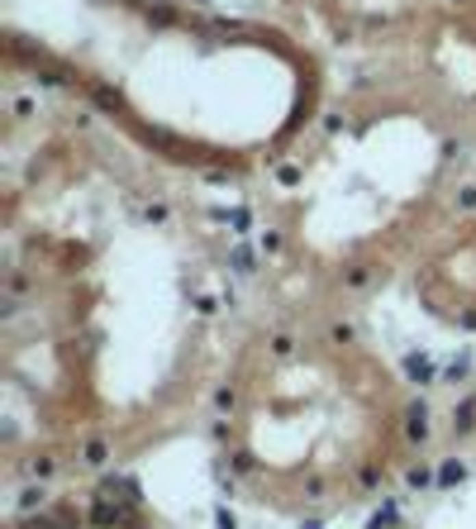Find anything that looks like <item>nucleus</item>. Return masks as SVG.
Listing matches in <instances>:
<instances>
[{"label":"nucleus","mask_w":476,"mask_h":529,"mask_svg":"<svg viewBox=\"0 0 476 529\" xmlns=\"http://www.w3.org/2000/svg\"><path fill=\"white\" fill-rule=\"evenodd\" d=\"M405 434H410V443H424V439H429V406H424V401H414V406L405 410Z\"/></svg>","instance_id":"nucleus-1"},{"label":"nucleus","mask_w":476,"mask_h":529,"mask_svg":"<svg viewBox=\"0 0 476 529\" xmlns=\"http://www.w3.org/2000/svg\"><path fill=\"white\" fill-rule=\"evenodd\" d=\"M405 372H410V382L429 386V382H434V372H438V362H434L429 353H410V358H405Z\"/></svg>","instance_id":"nucleus-2"},{"label":"nucleus","mask_w":476,"mask_h":529,"mask_svg":"<svg viewBox=\"0 0 476 529\" xmlns=\"http://www.w3.org/2000/svg\"><path fill=\"white\" fill-rule=\"evenodd\" d=\"M105 458H110L105 439H86V443H82V463H91V467H105Z\"/></svg>","instance_id":"nucleus-3"},{"label":"nucleus","mask_w":476,"mask_h":529,"mask_svg":"<svg viewBox=\"0 0 476 529\" xmlns=\"http://www.w3.org/2000/svg\"><path fill=\"white\" fill-rule=\"evenodd\" d=\"M472 424H476V396H467V401L458 406V420H453V429H458V434H472Z\"/></svg>","instance_id":"nucleus-4"},{"label":"nucleus","mask_w":476,"mask_h":529,"mask_svg":"<svg viewBox=\"0 0 476 529\" xmlns=\"http://www.w3.org/2000/svg\"><path fill=\"white\" fill-rule=\"evenodd\" d=\"M229 262H234V272H243V277H248V272H258V267H253V262H258V258H253V248H234V258H229Z\"/></svg>","instance_id":"nucleus-5"},{"label":"nucleus","mask_w":476,"mask_h":529,"mask_svg":"<svg viewBox=\"0 0 476 529\" xmlns=\"http://www.w3.org/2000/svg\"><path fill=\"white\" fill-rule=\"evenodd\" d=\"M343 282H348V286H353V291H358V286H367V282H372V272H367V267H362V262H353V267H348V272H343Z\"/></svg>","instance_id":"nucleus-6"},{"label":"nucleus","mask_w":476,"mask_h":529,"mask_svg":"<svg viewBox=\"0 0 476 529\" xmlns=\"http://www.w3.org/2000/svg\"><path fill=\"white\" fill-rule=\"evenodd\" d=\"M467 477V467L462 463H443V472H438V487H453V482H462Z\"/></svg>","instance_id":"nucleus-7"},{"label":"nucleus","mask_w":476,"mask_h":529,"mask_svg":"<svg viewBox=\"0 0 476 529\" xmlns=\"http://www.w3.org/2000/svg\"><path fill=\"white\" fill-rule=\"evenodd\" d=\"M214 406H219V410H234V406H238V391H234V386H219V391H214Z\"/></svg>","instance_id":"nucleus-8"},{"label":"nucleus","mask_w":476,"mask_h":529,"mask_svg":"<svg viewBox=\"0 0 476 529\" xmlns=\"http://www.w3.org/2000/svg\"><path fill=\"white\" fill-rule=\"evenodd\" d=\"M34 506H43V487H29V491L19 496V510H34Z\"/></svg>","instance_id":"nucleus-9"},{"label":"nucleus","mask_w":476,"mask_h":529,"mask_svg":"<svg viewBox=\"0 0 476 529\" xmlns=\"http://www.w3.org/2000/svg\"><path fill=\"white\" fill-rule=\"evenodd\" d=\"M229 224H234V234H248V224H253V214L248 210H234V214H224Z\"/></svg>","instance_id":"nucleus-10"},{"label":"nucleus","mask_w":476,"mask_h":529,"mask_svg":"<svg viewBox=\"0 0 476 529\" xmlns=\"http://www.w3.org/2000/svg\"><path fill=\"white\" fill-rule=\"evenodd\" d=\"M429 482H434V477H429V467H410V487H414V491H424Z\"/></svg>","instance_id":"nucleus-11"},{"label":"nucleus","mask_w":476,"mask_h":529,"mask_svg":"<svg viewBox=\"0 0 476 529\" xmlns=\"http://www.w3.org/2000/svg\"><path fill=\"white\" fill-rule=\"evenodd\" d=\"M214 525H219V529H238V520H234L229 506H219V510H214Z\"/></svg>","instance_id":"nucleus-12"},{"label":"nucleus","mask_w":476,"mask_h":529,"mask_svg":"<svg viewBox=\"0 0 476 529\" xmlns=\"http://www.w3.org/2000/svg\"><path fill=\"white\" fill-rule=\"evenodd\" d=\"M53 467H58V463H53V458H38V463H34V467H29V472H34V477H38V482H43V477H53Z\"/></svg>","instance_id":"nucleus-13"},{"label":"nucleus","mask_w":476,"mask_h":529,"mask_svg":"<svg viewBox=\"0 0 476 529\" xmlns=\"http://www.w3.org/2000/svg\"><path fill=\"white\" fill-rule=\"evenodd\" d=\"M390 520H395V506H386L381 515H372V525H367V529H386V525H390Z\"/></svg>","instance_id":"nucleus-14"},{"label":"nucleus","mask_w":476,"mask_h":529,"mask_svg":"<svg viewBox=\"0 0 476 529\" xmlns=\"http://www.w3.org/2000/svg\"><path fill=\"white\" fill-rule=\"evenodd\" d=\"M467 367H472V362H467V358H458V362L448 367V382H462V377H467Z\"/></svg>","instance_id":"nucleus-15"},{"label":"nucleus","mask_w":476,"mask_h":529,"mask_svg":"<svg viewBox=\"0 0 476 529\" xmlns=\"http://www.w3.org/2000/svg\"><path fill=\"white\" fill-rule=\"evenodd\" d=\"M290 348H295V343H290V334H277V339H272V353H281V358H286Z\"/></svg>","instance_id":"nucleus-16"},{"label":"nucleus","mask_w":476,"mask_h":529,"mask_svg":"<svg viewBox=\"0 0 476 529\" xmlns=\"http://www.w3.org/2000/svg\"><path fill=\"white\" fill-rule=\"evenodd\" d=\"M458 206H462V210H476V186H467V191L458 196Z\"/></svg>","instance_id":"nucleus-17"},{"label":"nucleus","mask_w":476,"mask_h":529,"mask_svg":"<svg viewBox=\"0 0 476 529\" xmlns=\"http://www.w3.org/2000/svg\"><path fill=\"white\" fill-rule=\"evenodd\" d=\"M167 219V206H148V224H162Z\"/></svg>","instance_id":"nucleus-18"},{"label":"nucleus","mask_w":476,"mask_h":529,"mask_svg":"<svg viewBox=\"0 0 476 529\" xmlns=\"http://www.w3.org/2000/svg\"><path fill=\"white\" fill-rule=\"evenodd\" d=\"M300 529H319V520H310V525H300Z\"/></svg>","instance_id":"nucleus-19"}]
</instances>
